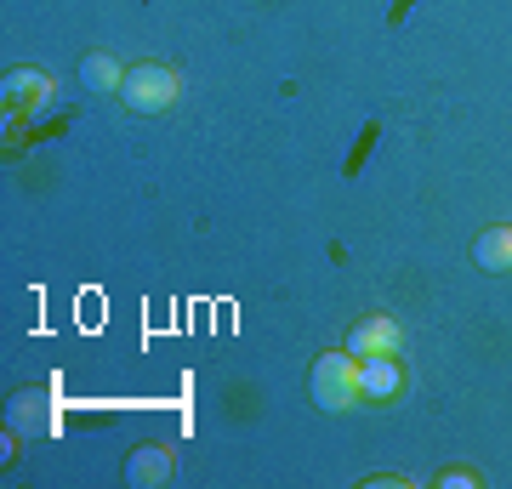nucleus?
Listing matches in <instances>:
<instances>
[{"mask_svg": "<svg viewBox=\"0 0 512 489\" xmlns=\"http://www.w3.org/2000/svg\"><path fill=\"white\" fill-rule=\"evenodd\" d=\"M177 91H183L177 69H165V63H137V69H126L120 103H126L131 114H165L177 103Z\"/></svg>", "mask_w": 512, "mask_h": 489, "instance_id": "obj_2", "label": "nucleus"}, {"mask_svg": "<svg viewBox=\"0 0 512 489\" xmlns=\"http://www.w3.org/2000/svg\"><path fill=\"white\" fill-rule=\"evenodd\" d=\"M0 91H6V103H18V109H29V103H40L46 91H52V80L40 69H12L6 80H0Z\"/></svg>", "mask_w": 512, "mask_h": 489, "instance_id": "obj_9", "label": "nucleus"}, {"mask_svg": "<svg viewBox=\"0 0 512 489\" xmlns=\"http://www.w3.org/2000/svg\"><path fill=\"white\" fill-rule=\"evenodd\" d=\"M80 86L86 91H120L126 86V69H120L109 52H86L80 57Z\"/></svg>", "mask_w": 512, "mask_h": 489, "instance_id": "obj_8", "label": "nucleus"}, {"mask_svg": "<svg viewBox=\"0 0 512 489\" xmlns=\"http://www.w3.org/2000/svg\"><path fill=\"white\" fill-rule=\"evenodd\" d=\"M439 484H444V489H461V484H467V489H478V472H473V467H450V472L439 478Z\"/></svg>", "mask_w": 512, "mask_h": 489, "instance_id": "obj_10", "label": "nucleus"}, {"mask_svg": "<svg viewBox=\"0 0 512 489\" xmlns=\"http://www.w3.org/2000/svg\"><path fill=\"white\" fill-rule=\"evenodd\" d=\"M359 387H365V399H399L404 393L399 359H359Z\"/></svg>", "mask_w": 512, "mask_h": 489, "instance_id": "obj_7", "label": "nucleus"}, {"mask_svg": "<svg viewBox=\"0 0 512 489\" xmlns=\"http://www.w3.org/2000/svg\"><path fill=\"white\" fill-rule=\"evenodd\" d=\"M308 393H313V410L348 416L353 404L365 399V387H359V359H353L348 347H342V353H319L313 370H308Z\"/></svg>", "mask_w": 512, "mask_h": 489, "instance_id": "obj_1", "label": "nucleus"}, {"mask_svg": "<svg viewBox=\"0 0 512 489\" xmlns=\"http://www.w3.org/2000/svg\"><path fill=\"white\" fill-rule=\"evenodd\" d=\"M404 347V330L393 313H365V319H353L348 330V353L353 359H399Z\"/></svg>", "mask_w": 512, "mask_h": 489, "instance_id": "obj_3", "label": "nucleus"}, {"mask_svg": "<svg viewBox=\"0 0 512 489\" xmlns=\"http://www.w3.org/2000/svg\"><path fill=\"white\" fill-rule=\"evenodd\" d=\"M46 393L40 387H29V393H12V416H6V433L12 438H35V433H46L52 427V416H46Z\"/></svg>", "mask_w": 512, "mask_h": 489, "instance_id": "obj_5", "label": "nucleus"}, {"mask_svg": "<svg viewBox=\"0 0 512 489\" xmlns=\"http://www.w3.org/2000/svg\"><path fill=\"white\" fill-rule=\"evenodd\" d=\"M473 262L484 273H512V222H501V228H484V234L473 239Z\"/></svg>", "mask_w": 512, "mask_h": 489, "instance_id": "obj_6", "label": "nucleus"}, {"mask_svg": "<svg viewBox=\"0 0 512 489\" xmlns=\"http://www.w3.org/2000/svg\"><path fill=\"white\" fill-rule=\"evenodd\" d=\"M171 478V450L165 444H137L126 455V484L131 489H160Z\"/></svg>", "mask_w": 512, "mask_h": 489, "instance_id": "obj_4", "label": "nucleus"}, {"mask_svg": "<svg viewBox=\"0 0 512 489\" xmlns=\"http://www.w3.org/2000/svg\"><path fill=\"white\" fill-rule=\"evenodd\" d=\"M370 489H404L410 478H399V472H376V478H365Z\"/></svg>", "mask_w": 512, "mask_h": 489, "instance_id": "obj_11", "label": "nucleus"}]
</instances>
